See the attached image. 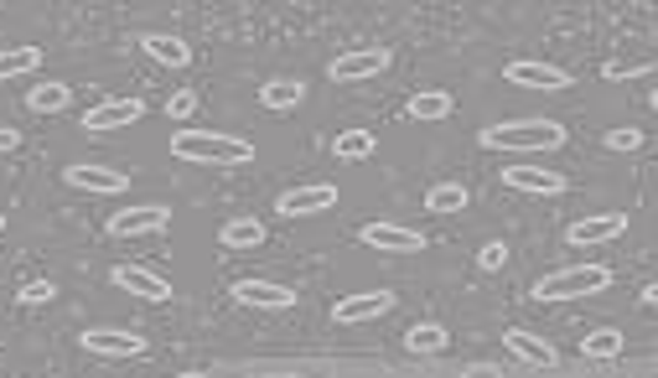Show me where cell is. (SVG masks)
Returning <instances> with one entry per match:
<instances>
[{"label": "cell", "instance_id": "1", "mask_svg": "<svg viewBox=\"0 0 658 378\" xmlns=\"http://www.w3.org/2000/svg\"><path fill=\"white\" fill-rule=\"evenodd\" d=\"M171 155L177 161H192V166H250L254 161V145L244 136H229V130H177L171 136Z\"/></svg>", "mask_w": 658, "mask_h": 378}, {"label": "cell", "instance_id": "2", "mask_svg": "<svg viewBox=\"0 0 658 378\" xmlns=\"http://www.w3.org/2000/svg\"><path fill=\"white\" fill-rule=\"evenodd\" d=\"M482 145L488 151H555L565 145V130L555 120H508L482 130Z\"/></svg>", "mask_w": 658, "mask_h": 378}, {"label": "cell", "instance_id": "3", "mask_svg": "<svg viewBox=\"0 0 658 378\" xmlns=\"http://www.w3.org/2000/svg\"><path fill=\"white\" fill-rule=\"evenodd\" d=\"M612 285L607 264H565L555 276H544L534 285V301H581V295H596Z\"/></svg>", "mask_w": 658, "mask_h": 378}, {"label": "cell", "instance_id": "4", "mask_svg": "<svg viewBox=\"0 0 658 378\" xmlns=\"http://www.w3.org/2000/svg\"><path fill=\"white\" fill-rule=\"evenodd\" d=\"M389 68V47H353L327 63V78L332 84H363V78H379Z\"/></svg>", "mask_w": 658, "mask_h": 378}, {"label": "cell", "instance_id": "5", "mask_svg": "<svg viewBox=\"0 0 658 378\" xmlns=\"http://www.w3.org/2000/svg\"><path fill=\"white\" fill-rule=\"evenodd\" d=\"M171 224V213L161 203H136V207H119L109 213V234L115 239H140V234H161Z\"/></svg>", "mask_w": 658, "mask_h": 378}, {"label": "cell", "instance_id": "6", "mask_svg": "<svg viewBox=\"0 0 658 378\" xmlns=\"http://www.w3.org/2000/svg\"><path fill=\"white\" fill-rule=\"evenodd\" d=\"M327 207H338V187L332 182H306V187L280 192L275 213L280 218H311V213H327Z\"/></svg>", "mask_w": 658, "mask_h": 378}, {"label": "cell", "instance_id": "7", "mask_svg": "<svg viewBox=\"0 0 658 378\" xmlns=\"http://www.w3.org/2000/svg\"><path fill=\"white\" fill-rule=\"evenodd\" d=\"M627 234V213H591V218H575L565 228V244L575 249H596V244H612Z\"/></svg>", "mask_w": 658, "mask_h": 378}, {"label": "cell", "instance_id": "8", "mask_svg": "<svg viewBox=\"0 0 658 378\" xmlns=\"http://www.w3.org/2000/svg\"><path fill=\"white\" fill-rule=\"evenodd\" d=\"M503 78L513 88H544V94H560V88H571V73L560 68V63H534V57H519V63H508Z\"/></svg>", "mask_w": 658, "mask_h": 378}, {"label": "cell", "instance_id": "9", "mask_svg": "<svg viewBox=\"0 0 658 378\" xmlns=\"http://www.w3.org/2000/svg\"><path fill=\"white\" fill-rule=\"evenodd\" d=\"M394 311V295L389 291H363V295H342L338 306H332V322L338 327H358V322H379Z\"/></svg>", "mask_w": 658, "mask_h": 378}, {"label": "cell", "instance_id": "10", "mask_svg": "<svg viewBox=\"0 0 658 378\" xmlns=\"http://www.w3.org/2000/svg\"><path fill=\"white\" fill-rule=\"evenodd\" d=\"M115 291L125 295H140V301H171V280L146 270V264H115Z\"/></svg>", "mask_w": 658, "mask_h": 378}, {"label": "cell", "instance_id": "11", "mask_svg": "<svg viewBox=\"0 0 658 378\" xmlns=\"http://www.w3.org/2000/svg\"><path fill=\"white\" fill-rule=\"evenodd\" d=\"M140 115H146V104H140V99H104V104H94V109L84 115V130H88V136H109V130L136 125Z\"/></svg>", "mask_w": 658, "mask_h": 378}, {"label": "cell", "instance_id": "12", "mask_svg": "<svg viewBox=\"0 0 658 378\" xmlns=\"http://www.w3.org/2000/svg\"><path fill=\"white\" fill-rule=\"evenodd\" d=\"M363 244L369 249H384V255H421L425 234L405 224H363Z\"/></svg>", "mask_w": 658, "mask_h": 378}, {"label": "cell", "instance_id": "13", "mask_svg": "<svg viewBox=\"0 0 658 378\" xmlns=\"http://www.w3.org/2000/svg\"><path fill=\"white\" fill-rule=\"evenodd\" d=\"M78 343H84L94 358H140V353H146V337H136V332H115V327H88Z\"/></svg>", "mask_w": 658, "mask_h": 378}, {"label": "cell", "instance_id": "14", "mask_svg": "<svg viewBox=\"0 0 658 378\" xmlns=\"http://www.w3.org/2000/svg\"><path fill=\"white\" fill-rule=\"evenodd\" d=\"M234 301L238 306H259V311H286V306H296V291L275 285V280H238Z\"/></svg>", "mask_w": 658, "mask_h": 378}, {"label": "cell", "instance_id": "15", "mask_svg": "<svg viewBox=\"0 0 658 378\" xmlns=\"http://www.w3.org/2000/svg\"><path fill=\"white\" fill-rule=\"evenodd\" d=\"M503 182H508L513 192H534V197H560V192H565V176H560V172H544V166H529V161L508 166Z\"/></svg>", "mask_w": 658, "mask_h": 378}, {"label": "cell", "instance_id": "16", "mask_svg": "<svg viewBox=\"0 0 658 378\" xmlns=\"http://www.w3.org/2000/svg\"><path fill=\"white\" fill-rule=\"evenodd\" d=\"M68 187L78 192H99V197H119V192L130 187V176L115 172V166H68Z\"/></svg>", "mask_w": 658, "mask_h": 378}, {"label": "cell", "instance_id": "17", "mask_svg": "<svg viewBox=\"0 0 658 378\" xmlns=\"http://www.w3.org/2000/svg\"><path fill=\"white\" fill-rule=\"evenodd\" d=\"M508 353H513V358L519 363H534V368H555L560 363V353L550 343H544V337H534V332H523V327H508Z\"/></svg>", "mask_w": 658, "mask_h": 378}, {"label": "cell", "instance_id": "18", "mask_svg": "<svg viewBox=\"0 0 658 378\" xmlns=\"http://www.w3.org/2000/svg\"><path fill=\"white\" fill-rule=\"evenodd\" d=\"M73 104V88L63 78H42V84L26 88V109L32 115H57V109H68Z\"/></svg>", "mask_w": 658, "mask_h": 378}, {"label": "cell", "instance_id": "19", "mask_svg": "<svg viewBox=\"0 0 658 378\" xmlns=\"http://www.w3.org/2000/svg\"><path fill=\"white\" fill-rule=\"evenodd\" d=\"M140 47L151 52L156 63H167V68H187V63H192V47H187L182 36H171V32H146L140 36Z\"/></svg>", "mask_w": 658, "mask_h": 378}, {"label": "cell", "instance_id": "20", "mask_svg": "<svg viewBox=\"0 0 658 378\" xmlns=\"http://www.w3.org/2000/svg\"><path fill=\"white\" fill-rule=\"evenodd\" d=\"M456 109V99L452 94H446V88H421V94H410V104H405V115L410 120H446V115H452Z\"/></svg>", "mask_w": 658, "mask_h": 378}, {"label": "cell", "instance_id": "21", "mask_svg": "<svg viewBox=\"0 0 658 378\" xmlns=\"http://www.w3.org/2000/svg\"><path fill=\"white\" fill-rule=\"evenodd\" d=\"M219 244L223 249H259L265 244V224L259 218H229L219 228Z\"/></svg>", "mask_w": 658, "mask_h": 378}, {"label": "cell", "instance_id": "22", "mask_svg": "<svg viewBox=\"0 0 658 378\" xmlns=\"http://www.w3.org/2000/svg\"><path fill=\"white\" fill-rule=\"evenodd\" d=\"M301 99H306L301 78H270V84L259 88V104H265V109H296Z\"/></svg>", "mask_w": 658, "mask_h": 378}, {"label": "cell", "instance_id": "23", "mask_svg": "<svg viewBox=\"0 0 658 378\" xmlns=\"http://www.w3.org/2000/svg\"><path fill=\"white\" fill-rule=\"evenodd\" d=\"M36 63H42V47H0V84L36 73Z\"/></svg>", "mask_w": 658, "mask_h": 378}, {"label": "cell", "instance_id": "24", "mask_svg": "<svg viewBox=\"0 0 658 378\" xmlns=\"http://www.w3.org/2000/svg\"><path fill=\"white\" fill-rule=\"evenodd\" d=\"M425 213H467V187L461 182H436L425 192Z\"/></svg>", "mask_w": 658, "mask_h": 378}, {"label": "cell", "instance_id": "25", "mask_svg": "<svg viewBox=\"0 0 658 378\" xmlns=\"http://www.w3.org/2000/svg\"><path fill=\"white\" fill-rule=\"evenodd\" d=\"M446 343H452V337H446V327H436V322H421V327H410L405 332V347L410 353H446Z\"/></svg>", "mask_w": 658, "mask_h": 378}, {"label": "cell", "instance_id": "26", "mask_svg": "<svg viewBox=\"0 0 658 378\" xmlns=\"http://www.w3.org/2000/svg\"><path fill=\"white\" fill-rule=\"evenodd\" d=\"M373 145H379L373 130H342V136L332 140V155H338V161H363V155H373Z\"/></svg>", "mask_w": 658, "mask_h": 378}, {"label": "cell", "instance_id": "27", "mask_svg": "<svg viewBox=\"0 0 658 378\" xmlns=\"http://www.w3.org/2000/svg\"><path fill=\"white\" fill-rule=\"evenodd\" d=\"M581 353H586V358H617V353H623V332H612V327L591 332V337H581Z\"/></svg>", "mask_w": 658, "mask_h": 378}, {"label": "cell", "instance_id": "28", "mask_svg": "<svg viewBox=\"0 0 658 378\" xmlns=\"http://www.w3.org/2000/svg\"><path fill=\"white\" fill-rule=\"evenodd\" d=\"M638 73H654V57H612L607 78H638Z\"/></svg>", "mask_w": 658, "mask_h": 378}, {"label": "cell", "instance_id": "29", "mask_svg": "<svg viewBox=\"0 0 658 378\" xmlns=\"http://www.w3.org/2000/svg\"><path fill=\"white\" fill-rule=\"evenodd\" d=\"M52 295H57V285H52V280H26V285L17 291V301H21V306H47Z\"/></svg>", "mask_w": 658, "mask_h": 378}, {"label": "cell", "instance_id": "30", "mask_svg": "<svg viewBox=\"0 0 658 378\" xmlns=\"http://www.w3.org/2000/svg\"><path fill=\"white\" fill-rule=\"evenodd\" d=\"M192 109H198V94H192V88H177V94L167 99V115H171V120H187Z\"/></svg>", "mask_w": 658, "mask_h": 378}, {"label": "cell", "instance_id": "31", "mask_svg": "<svg viewBox=\"0 0 658 378\" xmlns=\"http://www.w3.org/2000/svg\"><path fill=\"white\" fill-rule=\"evenodd\" d=\"M643 145V130H633V125H627V130H607V151H638Z\"/></svg>", "mask_w": 658, "mask_h": 378}, {"label": "cell", "instance_id": "32", "mask_svg": "<svg viewBox=\"0 0 658 378\" xmlns=\"http://www.w3.org/2000/svg\"><path fill=\"white\" fill-rule=\"evenodd\" d=\"M503 259H508V244H482V255H477V264H482V270H503Z\"/></svg>", "mask_w": 658, "mask_h": 378}, {"label": "cell", "instance_id": "33", "mask_svg": "<svg viewBox=\"0 0 658 378\" xmlns=\"http://www.w3.org/2000/svg\"><path fill=\"white\" fill-rule=\"evenodd\" d=\"M17 145H21V130H6V125H0V155L17 151Z\"/></svg>", "mask_w": 658, "mask_h": 378}, {"label": "cell", "instance_id": "34", "mask_svg": "<svg viewBox=\"0 0 658 378\" xmlns=\"http://www.w3.org/2000/svg\"><path fill=\"white\" fill-rule=\"evenodd\" d=\"M461 378H503V374H498L492 363H473V368H467V374H461Z\"/></svg>", "mask_w": 658, "mask_h": 378}, {"label": "cell", "instance_id": "35", "mask_svg": "<svg viewBox=\"0 0 658 378\" xmlns=\"http://www.w3.org/2000/svg\"><path fill=\"white\" fill-rule=\"evenodd\" d=\"M643 301H648V306H658V280L648 285V291H643Z\"/></svg>", "mask_w": 658, "mask_h": 378}, {"label": "cell", "instance_id": "36", "mask_svg": "<svg viewBox=\"0 0 658 378\" xmlns=\"http://www.w3.org/2000/svg\"><path fill=\"white\" fill-rule=\"evenodd\" d=\"M177 378H208V374H177Z\"/></svg>", "mask_w": 658, "mask_h": 378}, {"label": "cell", "instance_id": "37", "mask_svg": "<svg viewBox=\"0 0 658 378\" xmlns=\"http://www.w3.org/2000/svg\"><path fill=\"white\" fill-rule=\"evenodd\" d=\"M275 378H301V374H275Z\"/></svg>", "mask_w": 658, "mask_h": 378}, {"label": "cell", "instance_id": "38", "mask_svg": "<svg viewBox=\"0 0 658 378\" xmlns=\"http://www.w3.org/2000/svg\"><path fill=\"white\" fill-rule=\"evenodd\" d=\"M654 109H658V88H654Z\"/></svg>", "mask_w": 658, "mask_h": 378}, {"label": "cell", "instance_id": "39", "mask_svg": "<svg viewBox=\"0 0 658 378\" xmlns=\"http://www.w3.org/2000/svg\"><path fill=\"white\" fill-rule=\"evenodd\" d=\"M0 228H6V213H0Z\"/></svg>", "mask_w": 658, "mask_h": 378}]
</instances>
